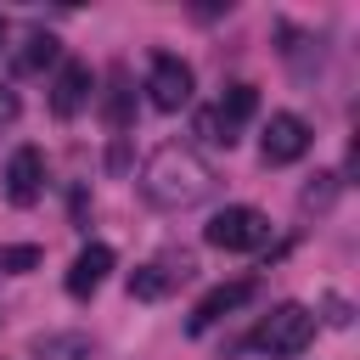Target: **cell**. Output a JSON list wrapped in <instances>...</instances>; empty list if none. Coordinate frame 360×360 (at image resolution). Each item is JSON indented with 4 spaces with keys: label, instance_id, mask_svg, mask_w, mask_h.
<instances>
[{
    "label": "cell",
    "instance_id": "6da1fadb",
    "mask_svg": "<svg viewBox=\"0 0 360 360\" xmlns=\"http://www.w3.org/2000/svg\"><path fill=\"white\" fill-rule=\"evenodd\" d=\"M208 191H214V169H208V158L191 152V146H174V141L158 146V152L146 158V169H141V197H146L152 208H163V214L197 208Z\"/></svg>",
    "mask_w": 360,
    "mask_h": 360
},
{
    "label": "cell",
    "instance_id": "7a4b0ae2",
    "mask_svg": "<svg viewBox=\"0 0 360 360\" xmlns=\"http://www.w3.org/2000/svg\"><path fill=\"white\" fill-rule=\"evenodd\" d=\"M309 338H315V315L304 309V304H276L259 326H253V349H264V354H276V360H292V354H304L309 349Z\"/></svg>",
    "mask_w": 360,
    "mask_h": 360
},
{
    "label": "cell",
    "instance_id": "3957f363",
    "mask_svg": "<svg viewBox=\"0 0 360 360\" xmlns=\"http://www.w3.org/2000/svg\"><path fill=\"white\" fill-rule=\"evenodd\" d=\"M202 242L219 248V253H253V248L270 242V219H264L259 208L236 202V208H219V214L202 225Z\"/></svg>",
    "mask_w": 360,
    "mask_h": 360
},
{
    "label": "cell",
    "instance_id": "277c9868",
    "mask_svg": "<svg viewBox=\"0 0 360 360\" xmlns=\"http://www.w3.org/2000/svg\"><path fill=\"white\" fill-rule=\"evenodd\" d=\"M197 276V259L186 253V248H163L158 259H146V264H135L129 270V298H141V304H152V298H169L180 281H191Z\"/></svg>",
    "mask_w": 360,
    "mask_h": 360
},
{
    "label": "cell",
    "instance_id": "5b68a950",
    "mask_svg": "<svg viewBox=\"0 0 360 360\" xmlns=\"http://www.w3.org/2000/svg\"><path fill=\"white\" fill-rule=\"evenodd\" d=\"M191 90H197L191 68H186L180 56L158 51V56H152V68H146V101H152L158 112H180V107H191Z\"/></svg>",
    "mask_w": 360,
    "mask_h": 360
},
{
    "label": "cell",
    "instance_id": "8992f818",
    "mask_svg": "<svg viewBox=\"0 0 360 360\" xmlns=\"http://www.w3.org/2000/svg\"><path fill=\"white\" fill-rule=\"evenodd\" d=\"M309 124L298 118V112H270V124H264V141H259V158L270 163V169H281V163H298L304 152H309Z\"/></svg>",
    "mask_w": 360,
    "mask_h": 360
},
{
    "label": "cell",
    "instance_id": "52a82bcc",
    "mask_svg": "<svg viewBox=\"0 0 360 360\" xmlns=\"http://www.w3.org/2000/svg\"><path fill=\"white\" fill-rule=\"evenodd\" d=\"M39 191H45V152L39 146H17L11 163H6V197L17 208H34Z\"/></svg>",
    "mask_w": 360,
    "mask_h": 360
},
{
    "label": "cell",
    "instance_id": "ba28073f",
    "mask_svg": "<svg viewBox=\"0 0 360 360\" xmlns=\"http://www.w3.org/2000/svg\"><path fill=\"white\" fill-rule=\"evenodd\" d=\"M253 292H259L253 281H219L214 292H202V298H197V309H191V321H186V332L197 338V332H208V326H219V321H225V315H236V309H242V304H248Z\"/></svg>",
    "mask_w": 360,
    "mask_h": 360
},
{
    "label": "cell",
    "instance_id": "9c48e42d",
    "mask_svg": "<svg viewBox=\"0 0 360 360\" xmlns=\"http://www.w3.org/2000/svg\"><path fill=\"white\" fill-rule=\"evenodd\" d=\"M90 90H96L90 68H84V62H62V68H56V84H51V112H56V118H73V112L90 101Z\"/></svg>",
    "mask_w": 360,
    "mask_h": 360
},
{
    "label": "cell",
    "instance_id": "30bf717a",
    "mask_svg": "<svg viewBox=\"0 0 360 360\" xmlns=\"http://www.w3.org/2000/svg\"><path fill=\"white\" fill-rule=\"evenodd\" d=\"M107 270H112V248H107V242L79 248V259L68 264V292H73V298H90V292L107 281Z\"/></svg>",
    "mask_w": 360,
    "mask_h": 360
},
{
    "label": "cell",
    "instance_id": "8fae6325",
    "mask_svg": "<svg viewBox=\"0 0 360 360\" xmlns=\"http://www.w3.org/2000/svg\"><path fill=\"white\" fill-rule=\"evenodd\" d=\"M253 112H259V90H253V84H231V90L219 96V107H214V124H219L225 146L236 141V129H242Z\"/></svg>",
    "mask_w": 360,
    "mask_h": 360
},
{
    "label": "cell",
    "instance_id": "7c38bea8",
    "mask_svg": "<svg viewBox=\"0 0 360 360\" xmlns=\"http://www.w3.org/2000/svg\"><path fill=\"white\" fill-rule=\"evenodd\" d=\"M28 354L34 360H96V343L84 332H34Z\"/></svg>",
    "mask_w": 360,
    "mask_h": 360
},
{
    "label": "cell",
    "instance_id": "4fadbf2b",
    "mask_svg": "<svg viewBox=\"0 0 360 360\" xmlns=\"http://www.w3.org/2000/svg\"><path fill=\"white\" fill-rule=\"evenodd\" d=\"M51 62H56V39H51L45 28H34V34L11 51V68H17V73H39V68H51Z\"/></svg>",
    "mask_w": 360,
    "mask_h": 360
},
{
    "label": "cell",
    "instance_id": "5bb4252c",
    "mask_svg": "<svg viewBox=\"0 0 360 360\" xmlns=\"http://www.w3.org/2000/svg\"><path fill=\"white\" fill-rule=\"evenodd\" d=\"M101 112H107V124H112V129H129V118H135V101H129V79H124V68H112V90H107Z\"/></svg>",
    "mask_w": 360,
    "mask_h": 360
},
{
    "label": "cell",
    "instance_id": "9a60e30c",
    "mask_svg": "<svg viewBox=\"0 0 360 360\" xmlns=\"http://www.w3.org/2000/svg\"><path fill=\"white\" fill-rule=\"evenodd\" d=\"M338 186H343V174H315L309 186H304V208H332V197H338Z\"/></svg>",
    "mask_w": 360,
    "mask_h": 360
},
{
    "label": "cell",
    "instance_id": "2e32d148",
    "mask_svg": "<svg viewBox=\"0 0 360 360\" xmlns=\"http://www.w3.org/2000/svg\"><path fill=\"white\" fill-rule=\"evenodd\" d=\"M39 259H45L39 248H0V270H11V276H28Z\"/></svg>",
    "mask_w": 360,
    "mask_h": 360
},
{
    "label": "cell",
    "instance_id": "e0dca14e",
    "mask_svg": "<svg viewBox=\"0 0 360 360\" xmlns=\"http://www.w3.org/2000/svg\"><path fill=\"white\" fill-rule=\"evenodd\" d=\"M17 112H22V107H17V90H6V84H0V124H11Z\"/></svg>",
    "mask_w": 360,
    "mask_h": 360
},
{
    "label": "cell",
    "instance_id": "ac0fdd59",
    "mask_svg": "<svg viewBox=\"0 0 360 360\" xmlns=\"http://www.w3.org/2000/svg\"><path fill=\"white\" fill-rule=\"evenodd\" d=\"M326 321H332V326H349V304H343V298H326Z\"/></svg>",
    "mask_w": 360,
    "mask_h": 360
},
{
    "label": "cell",
    "instance_id": "d6986e66",
    "mask_svg": "<svg viewBox=\"0 0 360 360\" xmlns=\"http://www.w3.org/2000/svg\"><path fill=\"white\" fill-rule=\"evenodd\" d=\"M0 45H6V17H0Z\"/></svg>",
    "mask_w": 360,
    "mask_h": 360
}]
</instances>
